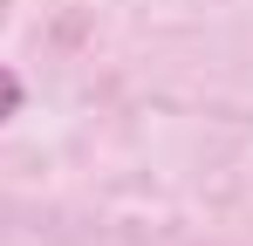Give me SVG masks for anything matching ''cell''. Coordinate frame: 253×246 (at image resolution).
<instances>
[{
    "instance_id": "1",
    "label": "cell",
    "mask_w": 253,
    "mask_h": 246,
    "mask_svg": "<svg viewBox=\"0 0 253 246\" xmlns=\"http://www.w3.org/2000/svg\"><path fill=\"white\" fill-rule=\"evenodd\" d=\"M14 110H21V82H14V76H7V69H0V123L14 117Z\"/></svg>"
}]
</instances>
